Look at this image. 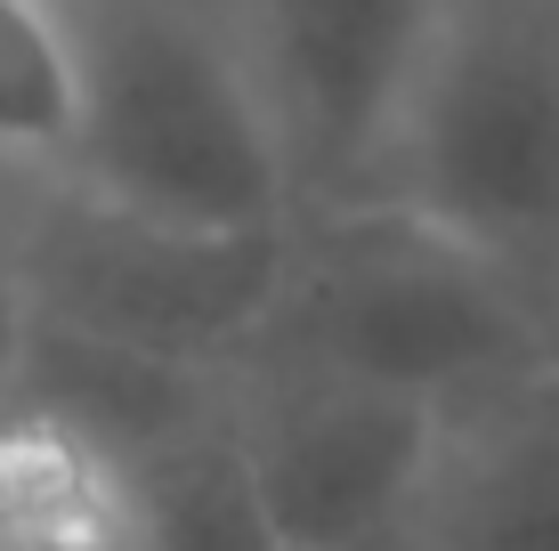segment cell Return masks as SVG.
Returning <instances> with one entry per match:
<instances>
[{
  "instance_id": "10",
  "label": "cell",
  "mask_w": 559,
  "mask_h": 551,
  "mask_svg": "<svg viewBox=\"0 0 559 551\" xmlns=\"http://www.w3.org/2000/svg\"><path fill=\"white\" fill-rule=\"evenodd\" d=\"M82 155V33L66 0H0V179H66Z\"/></svg>"
},
{
  "instance_id": "6",
  "label": "cell",
  "mask_w": 559,
  "mask_h": 551,
  "mask_svg": "<svg viewBox=\"0 0 559 551\" xmlns=\"http://www.w3.org/2000/svg\"><path fill=\"white\" fill-rule=\"evenodd\" d=\"M447 0H236L300 212L381 195Z\"/></svg>"
},
{
  "instance_id": "4",
  "label": "cell",
  "mask_w": 559,
  "mask_h": 551,
  "mask_svg": "<svg viewBox=\"0 0 559 551\" xmlns=\"http://www.w3.org/2000/svg\"><path fill=\"white\" fill-rule=\"evenodd\" d=\"M0 236L25 268L33 316L203 373H227L260 340L293 260V227L195 236L73 179H0Z\"/></svg>"
},
{
  "instance_id": "7",
  "label": "cell",
  "mask_w": 559,
  "mask_h": 551,
  "mask_svg": "<svg viewBox=\"0 0 559 551\" xmlns=\"http://www.w3.org/2000/svg\"><path fill=\"white\" fill-rule=\"evenodd\" d=\"M390 551H559V366L438 406Z\"/></svg>"
},
{
  "instance_id": "11",
  "label": "cell",
  "mask_w": 559,
  "mask_h": 551,
  "mask_svg": "<svg viewBox=\"0 0 559 551\" xmlns=\"http://www.w3.org/2000/svg\"><path fill=\"white\" fill-rule=\"evenodd\" d=\"M25 340H33V292H25V268H16L9 236H0V406L16 397V373H25Z\"/></svg>"
},
{
  "instance_id": "5",
  "label": "cell",
  "mask_w": 559,
  "mask_h": 551,
  "mask_svg": "<svg viewBox=\"0 0 559 551\" xmlns=\"http://www.w3.org/2000/svg\"><path fill=\"white\" fill-rule=\"evenodd\" d=\"M227 414L284 551H390L438 439L430 397L252 349L227 366Z\"/></svg>"
},
{
  "instance_id": "9",
  "label": "cell",
  "mask_w": 559,
  "mask_h": 551,
  "mask_svg": "<svg viewBox=\"0 0 559 551\" xmlns=\"http://www.w3.org/2000/svg\"><path fill=\"white\" fill-rule=\"evenodd\" d=\"M122 463H130V495H139V551H284L260 511L227 397L203 422L122 454Z\"/></svg>"
},
{
  "instance_id": "8",
  "label": "cell",
  "mask_w": 559,
  "mask_h": 551,
  "mask_svg": "<svg viewBox=\"0 0 559 551\" xmlns=\"http://www.w3.org/2000/svg\"><path fill=\"white\" fill-rule=\"evenodd\" d=\"M0 551H139L130 463L49 406H0Z\"/></svg>"
},
{
  "instance_id": "2",
  "label": "cell",
  "mask_w": 559,
  "mask_h": 551,
  "mask_svg": "<svg viewBox=\"0 0 559 551\" xmlns=\"http://www.w3.org/2000/svg\"><path fill=\"white\" fill-rule=\"evenodd\" d=\"M66 9L82 33L73 187L195 236H260L300 219L236 0H66Z\"/></svg>"
},
{
  "instance_id": "3",
  "label": "cell",
  "mask_w": 559,
  "mask_h": 551,
  "mask_svg": "<svg viewBox=\"0 0 559 551\" xmlns=\"http://www.w3.org/2000/svg\"><path fill=\"white\" fill-rule=\"evenodd\" d=\"M381 195L462 227L559 309V0H447Z\"/></svg>"
},
{
  "instance_id": "1",
  "label": "cell",
  "mask_w": 559,
  "mask_h": 551,
  "mask_svg": "<svg viewBox=\"0 0 559 551\" xmlns=\"http://www.w3.org/2000/svg\"><path fill=\"white\" fill-rule=\"evenodd\" d=\"M252 349L454 406L511 373L559 366V309L462 227L397 195H365L293 219L284 292Z\"/></svg>"
}]
</instances>
